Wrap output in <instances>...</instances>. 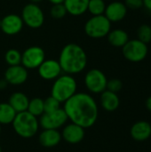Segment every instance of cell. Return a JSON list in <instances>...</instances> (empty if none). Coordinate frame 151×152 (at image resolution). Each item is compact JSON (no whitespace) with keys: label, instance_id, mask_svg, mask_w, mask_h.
<instances>
[{"label":"cell","instance_id":"1","mask_svg":"<svg viewBox=\"0 0 151 152\" xmlns=\"http://www.w3.org/2000/svg\"><path fill=\"white\" fill-rule=\"evenodd\" d=\"M63 110L71 123L85 129L93 126L98 118V105L86 93H76L64 102Z\"/></svg>","mask_w":151,"mask_h":152},{"label":"cell","instance_id":"2","mask_svg":"<svg viewBox=\"0 0 151 152\" xmlns=\"http://www.w3.org/2000/svg\"><path fill=\"white\" fill-rule=\"evenodd\" d=\"M62 72L75 75L82 72L87 65V54L77 44L69 43L61 51L58 60Z\"/></svg>","mask_w":151,"mask_h":152},{"label":"cell","instance_id":"3","mask_svg":"<svg viewBox=\"0 0 151 152\" xmlns=\"http://www.w3.org/2000/svg\"><path fill=\"white\" fill-rule=\"evenodd\" d=\"M12 126L19 136L28 139L36 134L39 128V122L37 118L26 110L16 114Z\"/></svg>","mask_w":151,"mask_h":152},{"label":"cell","instance_id":"4","mask_svg":"<svg viewBox=\"0 0 151 152\" xmlns=\"http://www.w3.org/2000/svg\"><path fill=\"white\" fill-rule=\"evenodd\" d=\"M77 81L72 75H61L54 80L53 84L51 95L58 100L61 103H64L77 93Z\"/></svg>","mask_w":151,"mask_h":152},{"label":"cell","instance_id":"5","mask_svg":"<svg viewBox=\"0 0 151 152\" xmlns=\"http://www.w3.org/2000/svg\"><path fill=\"white\" fill-rule=\"evenodd\" d=\"M111 28V22L104 14L92 16L85 24V32L91 38H102L107 37Z\"/></svg>","mask_w":151,"mask_h":152},{"label":"cell","instance_id":"6","mask_svg":"<svg viewBox=\"0 0 151 152\" xmlns=\"http://www.w3.org/2000/svg\"><path fill=\"white\" fill-rule=\"evenodd\" d=\"M124 57L131 62H140L143 61L149 53L148 45L139 39L128 40L122 47Z\"/></svg>","mask_w":151,"mask_h":152},{"label":"cell","instance_id":"7","mask_svg":"<svg viewBox=\"0 0 151 152\" xmlns=\"http://www.w3.org/2000/svg\"><path fill=\"white\" fill-rule=\"evenodd\" d=\"M20 17L24 24L34 29L42 27L44 21V14L43 10L37 4L34 3H29L23 7Z\"/></svg>","mask_w":151,"mask_h":152},{"label":"cell","instance_id":"8","mask_svg":"<svg viewBox=\"0 0 151 152\" xmlns=\"http://www.w3.org/2000/svg\"><path fill=\"white\" fill-rule=\"evenodd\" d=\"M108 79L105 74L98 69H93L87 71L85 76V85L88 91L93 94H101L107 88Z\"/></svg>","mask_w":151,"mask_h":152},{"label":"cell","instance_id":"9","mask_svg":"<svg viewBox=\"0 0 151 152\" xmlns=\"http://www.w3.org/2000/svg\"><path fill=\"white\" fill-rule=\"evenodd\" d=\"M68 117L63 109L60 108L59 110L50 112L44 113L39 117V126L43 129H55L58 130L60 127L65 125L68 121Z\"/></svg>","mask_w":151,"mask_h":152},{"label":"cell","instance_id":"10","mask_svg":"<svg viewBox=\"0 0 151 152\" xmlns=\"http://www.w3.org/2000/svg\"><path fill=\"white\" fill-rule=\"evenodd\" d=\"M45 60V53L39 46H30L21 54V65L27 69H37Z\"/></svg>","mask_w":151,"mask_h":152},{"label":"cell","instance_id":"11","mask_svg":"<svg viewBox=\"0 0 151 152\" xmlns=\"http://www.w3.org/2000/svg\"><path fill=\"white\" fill-rule=\"evenodd\" d=\"M23 20L20 15L10 13L5 15L1 20V30L8 35V36H13L21 31L23 28Z\"/></svg>","mask_w":151,"mask_h":152},{"label":"cell","instance_id":"12","mask_svg":"<svg viewBox=\"0 0 151 152\" xmlns=\"http://www.w3.org/2000/svg\"><path fill=\"white\" fill-rule=\"evenodd\" d=\"M28 77V69L21 64L9 66L4 72V79L9 85L20 86L24 84Z\"/></svg>","mask_w":151,"mask_h":152},{"label":"cell","instance_id":"13","mask_svg":"<svg viewBox=\"0 0 151 152\" xmlns=\"http://www.w3.org/2000/svg\"><path fill=\"white\" fill-rule=\"evenodd\" d=\"M37 69L40 77L44 80H55L62 72L59 61L53 59L44 60Z\"/></svg>","mask_w":151,"mask_h":152},{"label":"cell","instance_id":"14","mask_svg":"<svg viewBox=\"0 0 151 152\" xmlns=\"http://www.w3.org/2000/svg\"><path fill=\"white\" fill-rule=\"evenodd\" d=\"M127 13V7L122 2L115 1L106 5L104 15L110 22H118L122 20Z\"/></svg>","mask_w":151,"mask_h":152},{"label":"cell","instance_id":"15","mask_svg":"<svg viewBox=\"0 0 151 152\" xmlns=\"http://www.w3.org/2000/svg\"><path fill=\"white\" fill-rule=\"evenodd\" d=\"M61 137L70 144L79 143L85 138V128L76 124L70 123L63 128Z\"/></svg>","mask_w":151,"mask_h":152},{"label":"cell","instance_id":"16","mask_svg":"<svg viewBox=\"0 0 151 152\" xmlns=\"http://www.w3.org/2000/svg\"><path fill=\"white\" fill-rule=\"evenodd\" d=\"M61 134L55 129H44L39 134L40 144L44 148H53L61 141Z\"/></svg>","mask_w":151,"mask_h":152},{"label":"cell","instance_id":"17","mask_svg":"<svg viewBox=\"0 0 151 152\" xmlns=\"http://www.w3.org/2000/svg\"><path fill=\"white\" fill-rule=\"evenodd\" d=\"M131 136L137 142H144L151 136V125L147 121H138L133 125Z\"/></svg>","mask_w":151,"mask_h":152},{"label":"cell","instance_id":"18","mask_svg":"<svg viewBox=\"0 0 151 152\" xmlns=\"http://www.w3.org/2000/svg\"><path fill=\"white\" fill-rule=\"evenodd\" d=\"M119 98L116 93L110 92L109 90H105L101 94V107L109 112H112L117 110L119 107Z\"/></svg>","mask_w":151,"mask_h":152},{"label":"cell","instance_id":"19","mask_svg":"<svg viewBox=\"0 0 151 152\" xmlns=\"http://www.w3.org/2000/svg\"><path fill=\"white\" fill-rule=\"evenodd\" d=\"M89 0H64L67 12L72 16H80L87 11Z\"/></svg>","mask_w":151,"mask_h":152},{"label":"cell","instance_id":"20","mask_svg":"<svg viewBox=\"0 0 151 152\" xmlns=\"http://www.w3.org/2000/svg\"><path fill=\"white\" fill-rule=\"evenodd\" d=\"M28 102H29V100L28 96L21 92L13 93L10 96L9 102H8V103L15 110L16 113L26 111L28 110Z\"/></svg>","mask_w":151,"mask_h":152},{"label":"cell","instance_id":"21","mask_svg":"<svg viewBox=\"0 0 151 152\" xmlns=\"http://www.w3.org/2000/svg\"><path fill=\"white\" fill-rule=\"evenodd\" d=\"M107 37L109 44L115 47H123L129 40L128 34L125 30L119 28L110 30Z\"/></svg>","mask_w":151,"mask_h":152},{"label":"cell","instance_id":"22","mask_svg":"<svg viewBox=\"0 0 151 152\" xmlns=\"http://www.w3.org/2000/svg\"><path fill=\"white\" fill-rule=\"evenodd\" d=\"M16 114L15 110L8 102L0 103V125L12 124Z\"/></svg>","mask_w":151,"mask_h":152},{"label":"cell","instance_id":"23","mask_svg":"<svg viewBox=\"0 0 151 152\" xmlns=\"http://www.w3.org/2000/svg\"><path fill=\"white\" fill-rule=\"evenodd\" d=\"M27 111L36 118L40 117L44 114V100L37 97L31 99L28 102Z\"/></svg>","mask_w":151,"mask_h":152},{"label":"cell","instance_id":"24","mask_svg":"<svg viewBox=\"0 0 151 152\" xmlns=\"http://www.w3.org/2000/svg\"><path fill=\"white\" fill-rule=\"evenodd\" d=\"M106 9V4L104 0H89L87 11L93 15H102Z\"/></svg>","mask_w":151,"mask_h":152},{"label":"cell","instance_id":"25","mask_svg":"<svg viewBox=\"0 0 151 152\" xmlns=\"http://www.w3.org/2000/svg\"><path fill=\"white\" fill-rule=\"evenodd\" d=\"M5 62L9 66H15L21 64V53L17 49H10L4 55Z\"/></svg>","mask_w":151,"mask_h":152},{"label":"cell","instance_id":"26","mask_svg":"<svg viewBox=\"0 0 151 152\" xmlns=\"http://www.w3.org/2000/svg\"><path fill=\"white\" fill-rule=\"evenodd\" d=\"M137 39L148 45L151 41V26L148 24L140 26L137 31Z\"/></svg>","mask_w":151,"mask_h":152},{"label":"cell","instance_id":"27","mask_svg":"<svg viewBox=\"0 0 151 152\" xmlns=\"http://www.w3.org/2000/svg\"><path fill=\"white\" fill-rule=\"evenodd\" d=\"M61 108V102L54 97L50 95L45 100H44V113L53 112Z\"/></svg>","mask_w":151,"mask_h":152},{"label":"cell","instance_id":"28","mask_svg":"<svg viewBox=\"0 0 151 152\" xmlns=\"http://www.w3.org/2000/svg\"><path fill=\"white\" fill-rule=\"evenodd\" d=\"M67 10L63 4H53L50 10V14L54 19H61L67 14Z\"/></svg>","mask_w":151,"mask_h":152},{"label":"cell","instance_id":"29","mask_svg":"<svg viewBox=\"0 0 151 152\" xmlns=\"http://www.w3.org/2000/svg\"><path fill=\"white\" fill-rule=\"evenodd\" d=\"M122 87H123V84H122L121 80H119L117 78H112L110 80H108L106 90H109L110 92L117 94L122 89Z\"/></svg>","mask_w":151,"mask_h":152},{"label":"cell","instance_id":"30","mask_svg":"<svg viewBox=\"0 0 151 152\" xmlns=\"http://www.w3.org/2000/svg\"><path fill=\"white\" fill-rule=\"evenodd\" d=\"M125 4L127 8L137 10L143 6V0H125Z\"/></svg>","mask_w":151,"mask_h":152},{"label":"cell","instance_id":"31","mask_svg":"<svg viewBox=\"0 0 151 152\" xmlns=\"http://www.w3.org/2000/svg\"><path fill=\"white\" fill-rule=\"evenodd\" d=\"M9 84L7 83V81L4 78V79H0V90H4L7 87Z\"/></svg>","mask_w":151,"mask_h":152},{"label":"cell","instance_id":"32","mask_svg":"<svg viewBox=\"0 0 151 152\" xmlns=\"http://www.w3.org/2000/svg\"><path fill=\"white\" fill-rule=\"evenodd\" d=\"M143 6L151 11V0H143Z\"/></svg>","mask_w":151,"mask_h":152},{"label":"cell","instance_id":"33","mask_svg":"<svg viewBox=\"0 0 151 152\" xmlns=\"http://www.w3.org/2000/svg\"><path fill=\"white\" fill-rule=\"evenodd\" d=\"M146 107H147V109L151 112V96H150L147 99V101H146Z\"/></svg>","mask_w":151,"mask_h":152},{"label":"cell","instance_id":"34","mask_svg":"<svg viewBox=\"0 0 151 152\" xmlns=\"http://www.w3.org/2000/svg\"><path fill=\"white\" fill-rule=\"evenodd\" d=\"M52 4H63L64 0H48Z\"/></svg>","mask_w":151,"mask_h":152},{"label":"cell","instance_id":"35","mask_svg":"<svg viewBox=\"0 0 151 152\" xmlns=\"http://www.w3.org/2000/svg\"><path fill=\"white\" fill-rule=\"evenodd\" d=\"M43 0H31V3H34V4H38L40 2H42Z\"/></svg>","mask_w":151,"mask_h":152},{"label":"cell","instance_id":"36","mask_svg":"<svg viewBox=\"0 0 151 152\" xmlns=\"http://www.w3.org/2000/svg\"><path fill=\"white\" fill-rule=\"evenodd\" d=\"M0 152H2V149H1V146H0Z\"/></svg>","mask_w":151,"mask_h":152},{"label":"cell","instance_id":"37","mask_svg":"<svg viewBox=\"0 0 151 152\" xmlns=\"http://www.w3.org/2000/svg\"><path fill=\"white\" fill-rule=\"evenodd\" d=\"M0 134H1V125H0Z\"/></svg>","mask_w":151,"mask_h":152},{"label":"cell","instance_id":"38","mask_svg":"<svg viewBox=\"0 0 151 152\" xmlns=\"http://www.w3.org/2000/svg\"><path fill=\"white\" fill-rule=\"evenodd\" d=\"M0 28H1V20H0Z\"/></svg>","mask_w":151,"mask_h":152}]
</instances>
